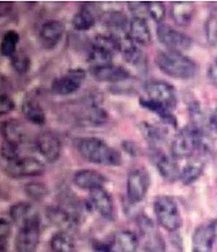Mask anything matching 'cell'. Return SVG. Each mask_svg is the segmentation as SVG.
I'll list each match as a JSON object with an SVG mask.
<instances>
[{
  "mask_svg": "<svg viewBox=\"0 0 217 252\" xmlns=\"http://www.w3.org/2000/svg\"><path fill=\"white\" fill-rule=\"evenodd\" d=\"M171 156L175 159L192 157L196 152L203 155L212 151V144L209 136L201 126L189 125L179 131L172 140Z\"/></svg>",
  "mask_w": 217,
  "mask_h": 252,
  "instance_id": "6da1fadb",
  "label": "cell"
},
{
  "mask_svg": "<svg viewBox=\"0 0 217 252\" xmlns=\"http://www.w3.org/2000/svg\"><path fill=\"white\" fill-rule=\"evenodd\" d=\"M74 147L80 156L91 163L118 167L123 161L121 154L99 138L88 137L76 139Z\"/></svg>",
  "mask_w": 217,
  "mask_h": 252,
  "instance_id": "7a4b0ae2",
  "label": "cell"
},
{
  "mask_svg": "<svg viewBox=\"0 0 217 252\" xmlns=\"http://www.w3.org/2000/svg\"><path fill=\"white\" fill-rule=\"evenodd\" d=\"M155 62L159 70L178 80H192L199 73L196 62L180 51H160L155 56Z\"/></svg>",
  "mask_w": 217,
  "mask_h": 252,
  "instance_id": "3957f363",
  "label": "cell"
},
{
  "mask_svg": "<svg viewBox=\"0 0 217 252\" xmlns=\"http://www.w3.org/2000/svg\"><path fill=\"white\" fill-rule=\"evenodd\" d=\"M119 51L117 34H98L93 40L88 53V61L93 66L111 64L114 55Z\"/></svg>",
  "mask_w": 217,
  "mask_h": 252,
  "instance_id": "277c9868",
  "label": "cell"
},
{
  "mask_svg": "<svg viewBox=\"0 0 217 252\" xmlns=\"http://www.w3.org/2000/svg\"><path fill=\"white\" fill-rule=\"evenodd\" d=\"M154 211L159 224L171 233L182 226V217L175 200L169 196H158L154 201Z\"/></svg>",
  "mask_w": 217,
  "mask_h": 252,
  "instance_id": "5b68a950",
  "label": "cell"
},
{
  "mask_svg": "<svg viewBox=\"0 0 217 252\" xmlns=\"http://www.w3.org/2000/svg\"><path fill=\"white\" fill-rule=\"evenodd\" d=\"M136 221L145 252H166V244L163 235L154 221L145 215H138Z\"/></svg>",
  "mask_w": 217,
  "mask_h": 252,
  "instance_id": "8992f818",
  "label": "cell"
},
{
  "mask_svg": "<svg viewBox=\"0 0 217 252\" xmlns=\"http://www.w3.org/2000/svg\"><path fill=\"white\" fill-rule=\"evenodd\" d=\"M15 238L16 252H36L40 240V219L36 215L22 223Z\"/></svg>",
  "mask_w": 217,
  "mask_h": 252,
  "instance_id": "52a82bcc",
  "label": "cell"
},
{
  "mask_svg": "<svg viewBox=\"0 0 217 252\" xmlns=\"http://www.w3.org/2000/svg\"><path fill=\"white\" fill-rule=\"evenodd\" d=\"M4 172L12 178L39 177L45 172V165L36 158L29 156L7 162Z\"/></svg>",
  "mask_w": 217,
  "mask_h": 252,
  "instance_id": "ba28073f",
  "label": "cell"
},
{
  "mask_svg": "<svg viewBox=\"0 0 217 252\" xmlns=\"http://www.w3.org/2000/svg\"><path fill=\"white\" fill-rule=\"evenodd\" d=\"M156 36L159 42L167 47L169 51H186L192 46V40L187 34L175 30L168 24H158Z\"/></svg>",
  "mask_w": 217,
  "mask_h": 252,
  "instance_id": "9c48e42d",
  "label": "cell"
},
{
  "mask_svg": "<svg viewBox=\"0 0 217 252\" xmlns=\"http://www.w3.org/2000/svg\"><path fill=\"white\" fill-rule=\"evenodd\" d=\"M147 98L167 106L171 110L178 105L176 89L172 85L163 80H149L144 85Z\"/></svg>",
  "mask_w": 217,
  "mask_h": 252,
  "instance_id": "30bf717a",
  "label": "cell"
},
{
  "mask_svg": "<svg viewBox=\"0 0 217 252\" xmlns=\"http://www.w3.org/2000/svg\"><path fill=\"white\" fill-rule=\"evenodd\" d=\"M150 185L148 174L143 168H135L128 174L126 182V195L131 204H138L146 196Z\"/></svg>",
  "mask_w": 217,
  "mask_h": 252,
  "instance_id": "8fae6325",
  "label": "cell"
},
{
  "mask_svg": "<svg viewBox=\"0 0 217 252\" xmlns=\"http://www.w3.org/2000/svg\"><path fill=\"white\" fill-rule=\"evenodd\" d=\"M87 73L81 68L70 69L67 74L55 79L50 85V90L55 94L59 95H69L77 92Z\"/></svg>",
  "mask_w": 217,
  "mask_h": 252,
  "instance_id": "7c38bea8",
  "label": "cell"
},
{
  "mask_svg": "<svg viewBox=\"0 0 217 252\" xmlns=\"http://www.w3.org/2000/svg\"><path fill=\"white\" fill-rule=\"evenodd\" d=\"M150 157L163 179L170 183L180 179L181 171L173 156H168L161 148H150Z\"/></svg>",
  "mask_w": 217,
  "mask_h": 252,
  "instance_id": "4fadbf2b",
  "label": "cell"
},
{
  "mask_svg": "<svg viewBox=\"0 0 217 252\" xmlns=\"http://www.w3.org/2000/svg\"><path fill=\"white\" fill-rule=\"evenodd\" d=\"M217 239V220L197 227L192 235V252H212Z\"/></svg>",
  "mask_w": 217,
  "mask_h": 252,
  "instance_id": "5bb4252c",
  "label": "cell"
},
{
  "mask_svg": "<svg viewBox=\"0 0 217 252\" xmlns=\"http://www.w3.org/2000/svg\"><path fill=\"white\" fill-rule=\"evenodd\" d=\"M36 147L44 160L52 163L59 160L60 157L62 143L56 133L52 131H44L36 138Z\"/></svg>",
  "mask_w": 217,
  "mask_h": 252,
  "instance_id": "9a60e30c",
  "label": "cell"
},
{
  "mask_svg": "<svg viewBox=\"0 0 217 252\" xmlns=\"http://www.w3.org/2000/svg\"><path fill=\"white\" fill-rule=\"evenodd\" d=\"M90 204L106 220H114L115 206L112 196L108 193L105 187L97 188L90 191Z\"/></svg>",
  "mask_w": 217,
  "mask_h": 252,
  "instance_id": "2e32d148",
  "label": "cell"
},
{
  "mask_svg": "<svg viewBox=\"0 0 217 252\" xmlns=\"http://www.w3.org/2000/svg\"><path fill=\"white\" fill-rule=\"evenodd\" d=\"M66 31L64 23L59 21H49L43 23L39 32V40L46 50H53L59 45Z\"/></svg>",
  "mask_w": 217,
  "mask_h": 252,
  "instance_id": "e0dca14e",
  "label": "cell"
},
{
  "mask_svg": "<svg viewBox=\"0 0 217 252\" xmlns=\"http://www.w3.org/2000/svg\"><path fill=\"white\" fill-rule=\"evenodd\" d=\"M90 74L95 80L104 82H118L128 80L132 77L126 69L112 63L103 66H92Z\"/></svg>",
  "mask_w": 217,
  "mask_h": 252,
  "instance_id": "ac0fdd59",
  "label": "cell"
},
{
  "mask_svg": "<svg viewBox=\"0 0 217 252\" xmlns=\"http://www.w3.org/2000/svg\"><path fill=\"white\" fill-rule=\"evenodd\" d=\"M107 182V178L96 170L93 169H80L73 175V183L80 189H93L104 187Z\"/></svg>",
  "mask_w": 217,
  "mask_h": 252,
  "instance_id": "d6986e66",
  "label": "cell"
},
{
  "mask_svg": "<svg viewBox=\"0 0 217 252\" xmlns=\"http://www.w3.org/2000/svg\"><path fill=\"white\" fill-rule=\"evenodd\" d=\"M99 11L97 4L85 3L81 9L72 20L73 29L78 31H87L91 30L96 24V13Z\"/></svg>",
  "mask_w": 217,
  "mask_h": 252,
  "instance_id": "ffe728a7",
  "label": "cell"
},
{
  "mask_svg": "<svg viewBox=\"0 0 217 252\" xmlns=\"http://www.w3.org/2000/svg\"><path fill=\"white\" fill-rule=\"evenodd\" d=\"M108 245L109 252H136L139 240L133 232L122 230L114 235Z\"/></svg>",
  "mask_w": 217,
  "mask_h": 252,
  "instance_id": "44dd1931",
  "label": "cell"
},
{
  "mask_svg": "<svg viewBox=\"0 0 217 252\" xmlns=\"http://www.w3.org/2000/svg\"><path fill=\"white\" fill-rule=\"evenodd\" d=\"M139 103L142 108L155 114V116H157L165 125L171 126L174 129L178 128V119L172 112V110L169 109L167 106L160 103L158 101H153L149 98L144 97L140 98Z\"/></svg>",
  "mask_w": 217,
  "mask_h": 252,
  "instance_id": "7402d4cb",
  "label": "cell"
},
{
  "mask_svg": "<svg viewBox=\"0 0 217 252\" xmlns=\"http://www.w3.org/2000/svg\"><path fill=\"white\" fill-rule=\"evenodd\" d=\"M1 133L4 141L18 147H20L27 138L24 126L17 119H9L2 123Z\"/></svg>",
  "mask_w": 217,
  "mask_h": 252,
  "instance_id": "603a6c76",
  "label": "cell"
},
{
  "mask_svg": "<svg viewBox=\"0 0 217 252\" xmlns=\"http://www.w3.org/2000/svg\"><path fill=\"white\" fill-rule=\"evenodd\" d=\"M171 15L176 24L180 27H188L195 15V4L187 1L172 2Z\"/></svg>",
  "mask_w": 217,
  "mask_h": 252,
  "instance_id": "cb8c5ba5",
  "label": "cell"
},
{
  "mask_svg": "<svg viewBox=\"0 0 217 252\" xmlns=\"http://www.w3.org/2000/svg\"><path fill=\"white\" fill-rule=\"evenodd\" d=\"M128 33L137 45L148 46L152 41L150 29L146 18L134 17L130 22Z\"/></svg>",
  "mask_w": 217,
  "mask_h": 252,
  "instance_id": "d4e9b609",
  "label": "cell"
},
{
  "mask_svg": "<svg viewBox=\"0 0 217 252\" xmlns=\"http://www.w3.org/2000/svg\"><path fill=\"white\" fill-rule=\"evenodd\" d=\"M88 107L82 113V116L79 118V122L83 126H105L108 122V114L105 109L100 108L97 102L91 100L90 102L88 101Z\"/></svg>",
  "mask_w": 217,
  "mask_h": 252,
  "instance_id": "484cf974",
  "label": "cell"
},
{
  "mask_svg": "<svg viewBox=\"0 0 217 252\" xmlns=\"http://www.w3.org/2000/svg\"><path fill=\"white\" fill-rule=\"evenodd\" d=\"M21 112L29 122L36 126L45 124V114L39 101L31 96H26L21 104Z\"/></svg>",
  "mask_w": 217,
  "mask_h": 252,
  "instance_id": "4316f807",
  "label": "cell"
},
{
  "mask_svg": "<svg viewBox=\"0 0 217 252\" xmlns=\"http://www.w3.org/2000/svg\"><path fill=\"white\" fill-rule=\"evenodd\" d=\"M140 130L142 137L149 145L150 148H160L167 139L168 132L166 130L160 126L148 122L140 124Z\"/></svg>",
  "mask_w": 217,
  "mask_h": 252,
  "instance_id": "83f0119b",
  "label": "cell"
},
{
  "mask_svg": "<svg viewBox=\"0 0 217 252\" xmlns=\"http://www.w3.org/2000/svg\"><path fill=\"white\" fill-rule=\"evenodd\" d=\"M46 215L50 222L56 227H60L61 230L67 231V229L79 224L75 219L61 206H50L47 209Z\"/></svg>",
  "mask_w": 217,
  "mask_h": 252,
  "instance_id": "f1b7e54d",
  "label": "cell"
},
{
  "mask_svg": "<svg viewBox=\"0 0 217 252\" xmlns=\"http://www.w3.org/2000/svg\"><path fill=\"white\" fill-rule=\"evenodd\" d=\"M102 23L111 30V33L126 32L128 20L125 13L120 11H109L102 14Z\"/></svg>",
  "mask_w": 217,
  "mask_h": 252,
  "instance_id": "f546056e",
  "label": "cell"
},
{
  "mask_svg": "<svg viewBox=\"0 0 217 252\" xmlns=\"http://www.w3.org/2000/svg\"><path fill=\"white\" fill-rule=\"evenodd\" d=\"M52 252H75V242L69 232L59 230L52 235L50 242Z\"/></svg>",
  "mask_w": 217,
  "mask_h": 252,
  "instance_id": "4dcf8cb0",
  "label": "cell"
},
{
  "mask_svg": "<svg viewBox=\"0 0 217 252\" xmlns=\"http://www.w3.org/2000/svg\"><path fill=\"white\" fill-rule=\"evenodd\" d=\"M9 215L13 222L21 226V224L25 222L26 220L37 215V213L30 203L18 202L10 207Z\"/></svg>",
  "mask_w": 217,
  "mask_h": 252,
  "instance_id": "1f68e13d",
  "label": "cell"
},
{
  "mask_svg": "<svg viewBox=\"0 0 217 252\" xmlns=\"http://www.w3.org/2000/svg\"><path fill=\"white\" fill-rule=\"evenodd\" d=\"M204 170V164L201 160H192L181 170L180 180L184 185H190L201 177Z\"/></svg>",
  "mask_w": 217,
  "mask_h": 252,
  "instance_id": "d6a6232c",
  "label": "cell"
},
{
  "mask_svg": "<svg viewBox=\"0 0 217 252\" xmlns=\"http://www.w3.org/2000/svg\"><path fill=\"white\" fill-rule=\"evenodd\" d=\"M20 34L16 30H10L4 32L1 42V53L6 58H12L17 52V45L20 42Z\"/></svg>",
  "mask_w": 217,
  "mask_h": 252,
  "instance_id": "836d02e7",
  "label": "cell"
},
{
  "mask_svg": "<svg viewBox=\"0 0 217 252\" xmlns=\"http://www.w3.org/2000/svg\"><path fill=\"white\" fill-rule=\"evenodd\" d=\"M11 64L13 70L19 74H26L30 71L31 61L30 57L23 51H17L11 58Z\"/></svg>",
  "mask_w": 217,
  "mask_h": 252,
  "instance_id": "e575fe53",
  "label": "cell"
},
{
  "mask_svg": "<svg viewBox=\"0 0 217 252\" xmlns=\"http://www.w3.org/2000/svg\"><path fill=\"white\" fill-rule=\"evenodd\" d=\"M24 190L27 196L34 200H42L49 194V189L46 185L39 182H31L27 184Z\"/></svg>",
  "mask_w": 217,
  "mask_h": 252,
  "instance_id": "d590c367",
  "label": "cell"
},
{
  "mask_svg": "<svg viewBox=\"0 0 217 252\" xmlns=\"http://www.w3.org/2000/svg\"><path fill=\"white\" fill-rule=\"evenodd\" d=\"M147 14L150 16L155 22L161 24L166 15V8L163 2L153 1L146 2Z\"/></svg>",
  "mask_w": 217,
  "mask_h": 252,
  "instance_id": "8d00e7d4",
  "label": "cell"
},
{
  "mask_svg": "<svg viewBox=\"0 0 217 252\" xmlns=\"http://www.w3.org/2000/svg\"><path fill=\"white\" fill-rule=\"evenodd\" d=\"M19 147L16 145L3 141L1 146V156L7 162L17 160L19 157Z\"/></svg>",
  "mask_w": 217,
  "mask_h": 252,
  "instance_id": "74e56055",
  "label": "cell"
},
{
  "mask_svg": "<svg viewBox=\"0 0 217 252\" xmlns=\"http://www.w3.org/2000/svg\"><path fill=\"white\" fill-rule=\"evenodd\" d=\"M15 109V103L11 97L6 94H2L0 95V114L1 116L7 115Z\"/></svg>",
  "mask_w": 217,
  "mask_h": 252,
  "instance_id": "f35d334b",
  "label": "cell"
},
{
  "mask_svg": "<svg viewBox=\"0 0 217 252\" xmlns=\"http://www.w3.org/2000/svg\"><path fill=\"white\" fill-rule=\"evenodd\" d=\"M207 36L209 42H216L217 41V15L209 18L206 24Z\"/></svg>",
  "mask_w": 217,
  "mask_h": 252,
  "instance_id": "ab89813d",
  "label": "cell"
},
{
  "mask_svg": "<svg viewBox=\"0 0 217 252\" xmlns=\"http://www.w3.org/2000/svg\"><path fill=\"white\" fill-rule=\"evenodd\" d=\"M121 147L123 150L131 157H137L140 155V147L133 140H124Z\"/></svg>",
  "mask_w": 217,
  "mask_h": 252,
  "instance_id": "60d3db41",
  "label": "cell"
},
{
  "mask_svg": "<svg viewBox=\"0 0 217 252\" xmlns=\"http://www.w3.org/2000/svg\"><path fill=\"white\" fill-rule=\"evenodd\" d=\"M11 224L7 220L1 218L0 220V241H5L8 242L9 236L11 234Z\"/></svg>",
  "mask_w": 217,
  "mask_h": 252,
  "instance_id": "b9f144b4",
  "label": "cell"
},
{
  "mask_svg": "<svg viewBox=\"0 0 217 252\" xmlns=\"http://www.w3.org/2000/svg\"><path fill=\"white\" fill-rule=\"evenodd\" d=\"M209 78L210 81L217 88V57L209 66Z\"/></svg>",
  "mask_w": 217,
  "mask_h": 252,
  "instance_id": "7bdbcfd3",
  "label": "cell"
},
{
  "mask_svg": "<svg viewBox=\"0 0 217 252\" xmlns=\"http://www.w3.org/2000/svg\"><path fill=\"white\" fill-rule=\"evenodd\" d=\"M94 251L96 252H109V245L108 243L95 241L92 244Z\"/></svg>",
  "mask_w": 217,
  "mask_h": 252,
  "instance_id": "ee69618b",
  "label": "cell"
},
{
  "mask_svg": "<svg viewBox=\"0 0 217 252\" xmlns=\"http://www.w3.org/2000/svg\"><path fill=\"white\" fill-rule=\"evenodd\" d=\"M209 126L211 130L217 132V108L214 110L213 113L209 118Z\"/></svg>",
  "mask_w": 217,
  "mask_h": 252,
  "instance_id": "f6af8a7d",
  "label": "cell"
}]
</instances>
